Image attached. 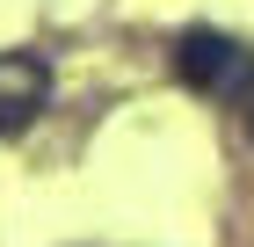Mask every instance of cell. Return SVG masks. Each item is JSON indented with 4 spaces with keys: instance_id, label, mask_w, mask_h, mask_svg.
<instances>
[{
    "instance_id": "cell-1",
    "label": "cell",
    "mask_w": 254,
    "mask_h": 247,
    "mask_svg": "<svg viewBox=\"0 0 254 247\" xmlns=\"http://www.w3.org/2000/svg\"><path fill=\"white\" fill-rule=\"evenodd\" d=\"M175 73L203 102H254V51L225 29H189L175 44Z\"/></svg>"
},
{
    "instance_id": "cell-2",
    "label": "cell",
    "mask_w": 254,
    "mask_h": 247,
    "mask_svg": "<svg viewBox=\"0 0 254 247\" xmlns=\"http://www.w3.org/2000/svg\"><path fill=\"white\" fill-rule=\"evenodd\" d=\"M44 102H51V73H44V58L0 51V131H22Z\"/></svg>"
},
{
    "instance_id": "cell-3",
    "label": "cell",
    "mask_w": 254,
    "mask_h": 247,
    "mask_svg": "<svg viewBox=\"0 0 254 247\" xmlns=\"http://www.w3.org/2000/svg\"><path fill=\"white\" fill-rule=\"evenodd\" d=\"M247 131H254V124H247Z\"/></svg>"
}]
</instances>
